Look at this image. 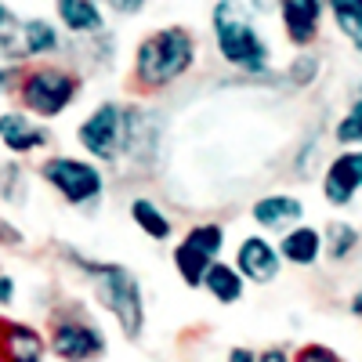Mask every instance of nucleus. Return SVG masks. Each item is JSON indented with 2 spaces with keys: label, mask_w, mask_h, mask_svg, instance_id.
Here are the masks:
<instances>
[{
  "label": "nucleus",
  "mask_w": 362,
  "mask_h": 362,
  "mask_svg": "<svg viewBox=\"0 0 362 362\" xmlns=\"http://www.w3.org/2000/svg\"><path fill=\"white\" fill-rule=\"evenodd\" d=\"M69 264H76L87 283H90V293H95V305L112 315V322L119 326V334L127 341H141L145 337V322H148V312H145V290H141V279L127 264H116V261H90V257H80V254H69Z\"/></svg>",
  "instance_id": "nucleus-1"
},
{
  "label": "nucleus",
  "mask_w": 362,
  "mask_h": 362,
  "mask_svg": "<svg viewBox=\"0 0 362 362\" xmlns=\"http://www.w3.org/2000/svg\"><path fill=\"white\" fill-rule=\"evenodd\" d=\"M76 145L90 163H116L138 148H148L145 116L124 102H98L80 119Z\"/></svg>",
  "instance_id": "nucleus-2"
},
{
  "label": "nucleus",
  "mask_w": 362,
  "mask_h": 362,
  "mask_svg": "<svg viewBox=\"0 0 362 362\" xmlns=\"http://www.w3.org/2000/svg\"><path fill=\"white\" fill-rule=\"evenodd\" d=\"M210 33H214L221 62L247 73V76H272V47L257 29L247 0H214L210 8Z\"/></svg>",
  "instance_id": "nucleus-3"
},
{
  "label": "nucleus",
  "mask_w": 362,
  "mask_h": 362,
  "mask_svg": "<svg viewBox=\"0 0 362 362\" xmlns=\"http://www.w3.org/2000/svg\"><path fill=\"white\" fill-rule=\"evenodd\" d=\"M199 58V40L189 25L153 29L134 47V83L141 90H167L181 76H189Z\"/></svg>",
  "instance_id": "nucleus-4"
},
{
  "label": "nucleus",
  "mask_w": 362,
  "mask_h": 362,
  "mask_svg": "<svg viewBox=\"0 0 362 362\" xmlns=\"http://www.w3.org/2000/svg\"><path fill=\"white\" fill-rule=\"evenodd\" d=\"M18 102H22V112H29L40 124H51V119L66 116L76 98H80V76L62 69V66H33L18 73Z\"/></svg>",
  "instance_id": "nucleus-5"
},
{
  "label": "nucleus",
  "mask_w": 362,
  "mask_h": 362,
  "mask_svg": "<svg viewBox=\"0 0 362 362\" xmlns=\"http://www.w3.org/2000/svg\"><path fill=\"white\" fill-rule=\"evenodd\" d=\"M47 351L58 362H98L109 355V334L83 312H58L47 326Z\"/></svg>",
  "instance_id": "nucleus-6"
},
{
  "label": "nucleus",
  "mask_w": 362,
  "mask_h": 362,
  "mask_svg": "<svg viewBox=\"0 0 362 362\" xmlns=\"http://www.w3.org/2000/svg\"><path fill=\"white\" fill-rule=\"evenodd\" d=\"M37 174L44 177V185H51L62 196V203H69V206H90L105 196V174L87 156H69V153L47 156Z\"/></svg>",
  "instance_id": "nucleus-7"
},
{
  "label": "nucleus",
  "mask_w": 362,
  "mask_h": 362,
  "mask_svg": "<svg viewBox=\"0 0 362 362\" xmlns=\"http://www.w3.org/2000/svg\"><path fill=\"white\" fill-rule=\"evenodd\" d=\"M232 268L243 276V283H254V286H268V283H276L279 279V272H283V257L276 250V243L257 232L243 235L235 243V257H232Z\"/></svg>",
  "instance_id": "nucleus-8"
},
{
  "label": "nucleus",
  "mask_w": 362,
  "mask_h": 362,
  "mask_svg": "<svg viewBox=\"0 0 362 362\" xmlns=\"http://www.w3.org/2000/svg\"><path fill=\"white\" fill-rule=\"evenodd\" d=\"M319 189H322V199L329 206H337V210L351 206L355 196L362 192V148H341V153L326 163Z\"/></svg>",
  "instance_id": "nucleus-9"
},
{
  "label": "nucleus",
  "mask_w": 362,
  "mask_h": 362,
  "mask_svg": "<svg viewBox=\"0 0 362 362\" xmlns=\"http://www.w3.org/2000/svg\"><path fill=\"white\" fill-rule=\"evenodd\" d=\"M0 145L11 156H29L51 145V131L47 124H40V119H33L22 109H4L0 112Z\"/></svg>",
  "instance_id": "nucleus-10"
},
{
  "label": "nucleus",
  "mask_w": 362,
  "mask_h": 362,
  "mask_svg": "<svg viewBox=\"0 0 362 362\" xmlns=\"http://www.w3.org/2000/svg\"><path fill=\"white\" fill-rule=\"evenodd\" d=\"M326 0H279V22L293 47H312L322 33Z\"/></svg>",
  "instance_id": "nucleus-11"
},
{
  "label": "nucleus",
  "mask_w": 362,
  "mask_h": 362,
  "mask_svg": "<svg viewBox=\"0 0 362 362\" xmlns=\"http://www.w3.org/2000/svg\"><path fill=\"white\" fill-rule=\"evenodd\" d=\"M47 337L37 326L0 315V362H47Z\"/></svg>",
  "instance_id": "nucleus-12"
},
{
  "label": "nucleus",
  "mask_w": 362,
  "mask_h": 362,
  "mask_svg": "<svg viewBox=\"0 0 362 362\" xmlns=\"http://www.w3.org/2000/svg\"><path fill=\"white\" fill-rule=\"evenodd\" d=\"M250 218H254V225L283 235L286 228L305 221V199L293 192H264L250 203Z\"/></svg>",
  "instance_id": "nucleus-13"
},
{
  "label": "nucleus",
  "mask_w": 362,
  "mask_h": 362,
  "mask_svg": "<svg viewBox=\"0 0 362 362\" xmlns=\"http://www.w3.org/2000/svg\"><path fill=\"white\" fill-rule=\"evenodd\" d=\"M54 25L69 37H102L105 8L98 0H54Z\"/></svg>",
  "instance_id": "nucleus-14"
},
{
  "label": "nucleus",
  "mask_w": 362,
  "mask_h": 362,
  "mask_svg": "<svg viewBox=\"0 0 362 362\" xmlns=\"http://www.w3.org/2000/svg\"><path fill=\"white\" fill-rule=\"evenodd\" d=\"M283 264H293V268H315L319 257H322V228L300 221L293 228H286L276 243Z\"/></svg>",
  "instance_id": "nucleus-15"
},
{
  "label": "nucleus",
  "mask_w": 362,
  "mask_h": 362,
  "mask_svg": "<svg viewBox=\"0 0 362 362\" xmlns=\"http://www.w3.org/2000/svg\"><path fill=\"white\" fill-rule=\"evenodd\" d=\"M18 44H22V58H51L62 51V29L51 18H22Z\"/></svg>",
  "instance_id": "nucleus-16"
},
{
  "label": "nucleus",
  "mask_w": 362,
  "mask_h": 362,
  "mask_svg": "<svg viewBox=\"0 0 362 362\" xmlns=\"http://www.w3.org/2000/svg\"><path fill=\"white\" fill-rule=\"evenodd\" d=\"M131 221L138 225V232L145 239H153V243H167V239L174 235V221L170 214L148 196H134L131 199Z\"/></svg>",
  "instance_id": "nucleus-17"
},
{
  "label": "nucleus",
  "mask_w": 362,
  "mask_h": 362,
  "mask_svg": "<svg viewBox=\"0 0 362 362\" xmlns=\"http://www.w3.org/2000/svg\"><path fill=\"white\" fill-rule=\"evenodd\" d=\"M199 290H206L210 297L218 300V305H239L243 293H247V283H243V276H239L228 261H214V264L206 268Z\"/></svg>",
  "instance_id": "nucleus-18"
},
{
  "label": "nucleus",
  "mask_w": 362,
  "mask_h": 362,
  "mask_svg": "<svg viewBox=\"0 0 362 362\" xmlns=\"http://www.w3.org/2000/svg\"><path fill=\"white\" fill-rule=\"evenodd\" d=\"M181 243H185L189 250H196L199 257H206V261H221V254L228 247V232L218 221H199L181 235Z\"/></svg>",
  "instance_id": "nucleus-19"
},
{
  "label": "nucleus",
  "mask_w": 362,
  "mask_h": 362,
  "mask_svg": "<svg viewBox=\"0 0 362 362\" xmlns=\"http://www.w3.org/2000/svg\"><path fill=\"white\" fill-rule=\"evenodd\" d=\"M358 247H362V232L351 221H334L329 228H322V254L334 264H344Z\"/></svg>",
  "instance_id": "nucleus-20"
},
{
  "label": "nucleus",
  "mask_w": 362,
  "mask_h": 362,
  "mask_svg": "<svg viewBox=\"0 0 362 362\" xmlns=\"http://www.w3.org/2000/svg\"><path fill=\"white\" fill-rule=\"evenodd\" d=\"M326 11L334 15L337 33L355 51H362V0H326Z\"/></svg>",
  "instance_id": "nucleus-21"
},
{
  "label": "nucleus",
  "mask_w": 362,
  "mask_h": 362,
  "mask_svg": "<svg viewBox=\"0 0 362 362\" xmlns=\"http://www.w3.org/2000/svg\"><path fill=\"white\" fill-rule=\"evenodd\" d=\"M170 261H174V272H177V279L185 283L189 290H199L203 286V276H206V268L214 264V261H206V257H199L196 250H189L185 243H174V254H170Z\"/></svg>",
  "instance_id": "nucleus-22"
},
{
  "label": "nucleus",
  "mask_w": 362,
  "mask_h": 362,
  "mask_svg": "<svg viewBox=\"0 0 362 362\" xmlns=\"http://www.w3.org/2000/svg\"><path fill=\"white\" fill-rule=\"evenodd\" d=\"M334 141H337L341 148H362V83H358V90H355L351 105L344 109V116H337Z\"/></svg>",
  "instance_id": "nucleus-23"
},
{
  "label": "nucleus",
  "mask_w": 362,
  "mask_h": 362,
  "mask_svg": "<svg viewBox=\"0 0 362 362\" xmlns=\"http://www.w3.org/2000/svg\"><path fill=\"white\" fill-rule=\"evenodd\" d=\"M293 362H344V355L322 341H308V344L293 348Z\"/></svg>",
  "instance_id": "nucleus-24"
},
{
  "label": "nucleus",
  "mask_w": 362,
  "mask_h": 362,
  "mask_svg": "<svg viewBox=\"0 0 362 362\" xmlns=\"http://www.w3.org/2000/svg\"><path fill=\"white\" fill-rule=\"evenodd\" d=\"M315 73H319V58H315V54H297L286 76H290L297 87H305V83H312V80H315Z\"/></svg>",
  "instance_id": "nucleus-25"
},
{
  "label": "nucleus",
  "mask_w": 362,
  "mask_h": 362,
  "mask_svg": "<svg viewBox=\"0 0 362 362\" xmlns=\"http://www.w3.org/2000/svg\"><path fill=\"white\" fill-rule=\"evenodd\" d=\"M102 4L109 8V11H116V15H141L145 11V4H148V0H102Z\"/></svg>",
  "instance_id": "nucleus-26"
},
{
  "label": "nucleus",
  "mask_w": 362,
  "mask_h": 362,
  "mask_svg": "<svg viewBox=\"0 0 362 362\" xmlns=\"http://www.w3.org/2000/svg\"><path fill=\"white\" fill-rule=\"evenodd\" d=\"M257 362H293V351L286 344H268L257 351Z\"/></svg>",
  "instance_id": "nucleus-27"
},
{
  "label": "nucleus",
  "mask_w": 362,
  "mask_h": 362,
  "mask_svg": "<svg viewBox=\"0 0 362 362\" xmlns=\"http://www.w3.org/2000/svg\"><path fill=\"white\" fill-rule=\"evenodd\" d=\"M247 8L254 18H264V15H276L279 11V0H247Z\"/></svg>",
  "instance_id": "nucleus-28"
},
{
  "label": "nucleus",
  "mask_w": 362,
  "mask_h": 362,
  "mask_svg": "<svg viewBox=\"0 0 362 362\" xmlns=\"http://www.w3.org/2000/svg\"><path fill=\"white\" fill-rule=\"evenodd\" d=\"M15 83H18V66H0V95H8V90H15Z\"/></svg>",
  "instance_id": "nucleus-29"
},
{
  "label": "nucleus",
  "mask_w": 362,
  "mask_h": 362,
  "mask_svg": "<svg viewBox=\"0 0 362 362\" xmlns=\"http://www.w3.org/2000/svg\"><path fill=\"white\" fill-rule=\"evenodd\" d=\"M225 362H257V351L247 348V344H232L228 355H225Z\"/></svg>",
  "instance_id": "nucleus-30"
},
{
  "label": "nucleus",
  "mask_w": 362,
  "mask_h": 362,
  "mask_svg": "<svg viewBox=\"0 0 362 362\" xmlns=\"http://www.w3.org/2000/svg\"><path fill=\"white\" fill-rule=\"evenodd\" d=\"M15 293H18L15 279H11V276H0V308H8L11 300H15Z\"/></svg>",
  "instance_id": "nucleus-31"
},
{
  "label": "nucleus",
  "mask_w": 362,
  "mask_h": 362,
  "mask_svg": "<svg viewBox=\"0 0 362 362\" xmlns=\"http://www.w3.org/2000/svg\"><path fill=\"white\" fill-rule=\"evenodd\" d=\"M348 312H351V315H355V319L362 322V286H358V290L351 293V300H348Z\"/></svg>",
  "instance_id": "nucleus-32"
},
{
  "label": "nucleus",
  "mask_w": 362,
  "mask_h": 362,
  "mask_svg": "<svg viewBox=\"0 0 362 362\" xmlns=\"http://www.w3.org/2000/svg\"><path fill=\"white\" fill-rule=\"evenodd\" d=\"M8 15H11V8H8V4H4V0H0V22H4V18H8Z\"/></svg>",
  "instance_id": "nucleus-33"
}]
</instances>
